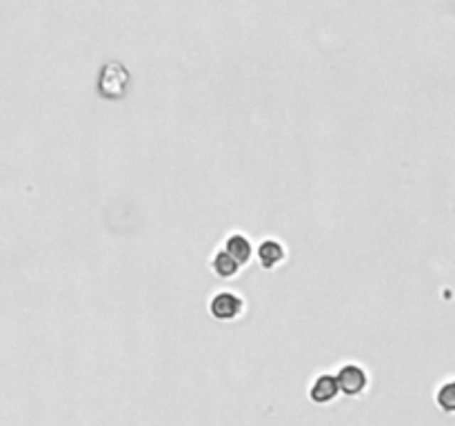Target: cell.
I'll return each instance as SVG.
<instances>
[{
  "instance_id": "obj_3",
  "label": "cell",
  "mask_w": 455,
  "mask_h": 426,
  "mask_svg": "<svg viewBox=\"0 0 455 426\" xmlns=\"http://www.w3.org/2000/svg\"><path fill=\"white\" fill-rule=\"evenodd\" d=\"M209 311H211V316L215 320L231 322L245 311V304H242V300L238 298V295H233V293H218V295H213V300L209 304Z\"/></svg>"
},
{
  "instance_id": "obj_8",
  "label": "cell",
  "mask_w": 455,
  "mask_h": 426,
  "mask_svg": "<svg viewBox=\"0 0 455 426\" xmlns=\"http://www.w3.org/2000/svg\"><path fill=\"white\" fill-rule=\"evenodd\" d=\"M438 404H440V409H444L446 413H451L453 411V406H455V386L449 382V384H444L440 391H438Z\"/></svg>"
},
{
  "instance_id": "obj_6",
  "label": "cell",
  "mask_w": 455,
  "mask_h": 426,
  "mask_svg": "<svg viewBox=\"0 0 455 426\" xmlns=\"http://www.w3.org/2000/svg\"><path fill=\"white\" fill-rule=\"evenodd\" d=\"M225 251L231 253L235 260L240 262V267H245L249 262V257H251V243L240 233H231L227 238V243H225Z\"/></svg>"
},
{
  "instance_id": "obj_1",
  "label": "cell",
  "mask_w": 455,
  "mask_h": 426,
  "mask_svg": "<svg viewBox=\"0 0 455 426\" xmlns=\"http://www.w3.org/2000/svg\"><path fill=\"white\" fill-rule=\"evenodd\" d=\"M132 85V73L122 63H107L98 76V94L107 100H120Z\"/></svg>"
},
{
  "instance_id": "obj_4",
  "label": "cell",
  "mask_w": 455,
  "mask_h": 426,
  "mask_svg": "<svg viewBox=\"0 0 455 426\" xmlns=\"http://www.w3.org/2000/svg\"><path fill=\"white\" fill-rule=\"evenodd\" d=\"M340 388H338V382H336V376H329L324 373L320 376L314 384H311V391H309V398H311L316 404H329L338 398Z\"/></svg>"
},
{
  "instance_id": "obj_2",
  "label": "cell",
  "mask_w": 455,
  "mask_h": 426,
  "mask_svg": "<svg viewBox=\"0 0 455 426\" xmlns=\"http://www.w3.org/2000/svg\"><path fill=\"white\" fill-rule=\"evenodd\" d=\"M336 382H338V388L342 393H347L351 398L360 395L364 388L369 386V378L367 373H364V368L355 366V364H347L340 368V373L336 376Z\"/></svg>"
},
{
  "instance_id": "obj_5",
  "label": "cell",
  "mask_w": 455,
  "mask_h": 426,
  "mask_svg": "<svg viewBox=\"0 0 455 426\" xmlns=\"http://www.w3.org/2000/svg\"><path fill=\"white\" fill-rule=\"evenodd\" d=\"M258 260L264 269H273L278 267L284 260V247L276 240H264V243L258 247Z\"/></svg>"
},
{
  "instance_id": "obj_7",
  "label": "cell",
  "mask_w": 455,
  "mask_h": 426,
  "mask_svg": "<svg viewBox=\"0 0 455 426\" xmlns=\"http://www.w3.org/2000/svg\"><path fill=\"white\" fill-rule=\"evenodd\" d=\"M213 271H215V275H220V277H225V280H229V277H233L235 273L240 271V262L235 260L231 253L220 249L213 257Z\"/></svg>"
}]
</instances>
